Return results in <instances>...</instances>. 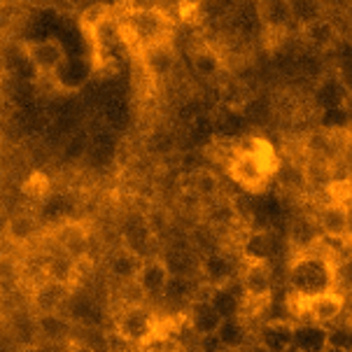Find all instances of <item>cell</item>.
<instances>
[{
    "mask_svg": "<svg viewBox=\"0 0 352 352\" xmlns=\"http://www.w3.org/2000/svg\"><path fill=\"white\" fill-rule=\"evenodd\" d=\"M333 266L320 250L308 248L299 250L289 261L287 271V287L289 299H310V296L324 294L333 289Z\"/></svg>",
    "mask_w": 352,
    "mask_h": 352,
    "instance_id": "obj_1",
    "label": "cell"
},
{
    "mask_svg": "<svg viewBox=\"0 0 352 352\" xmlns=\"http://www.w3.org/2000/svg\"><path fill=\"white\" fill-rule=\"evenodd\" d=\"M280 168L276 154L264 142H254V147H243L236 150L229 159V177L238 187L250 194H259L268 187V182L276 177Z\"/></svg>",
    "mask_w": 352,
    "mask_h": 352,
    "instance_id": "obj_2",
    "label": "cell"
},
{
    "mask_svg": "<svg viewBox=\"0 0 352 352\" xmlns=\"http://www.w3.org/2000/svg\"><path fill=\"white\" fill-rule=\"evenodd\" d=\"M124 23L126 43L135 45L140 52L150 47L170 43V16L164 8L157 10H131Z\"/></svg>",
    "mask_w": 352,
    "mask_h": 352,
    "instance_id": "obj_3",
    "label": "cell"
},
{
    "mask_svg": "<svg viewBox=\"0 0 352 352\" xmlns=\"http://www.w3.org/2000/svg\"><path fill=\"white\" fill-rule=\"evenodd\" d=\"M161 322L154 318L152 310H147L140 303H129L115 315V331L124 343H131L135 348L145 345L154 333L159 331Z\"/></svg>",
    "mask_w": 352,
    "mask_h": 352,
    "instance_id": "obj_4",
    "label": "cell"
},
{
    "mask_svg": "<svg viewBox=\"0 0 352 352\" xmlns=\"http://www.w3.org/2000/svg\"><path fill=\"white\" fill-rule=\"evenodd\" d=\"M243 306L261 310L273 296V271L268 261H243Z\"/></svg>",
    "mask_w": 352,
    "mask_h": 352,
    "instance_id": "obj_5",
    "label": "cell"
},
{
    "mask_svg": "<svg viewBox=\"0 0 352 352\" xmlns=\"http://www.w3.org/2000/svg\"><path fill=\"white\" fill-rule=\"evenodd\" d=\"M289 303L294 313L303 315L308 322H318V324H329L341 318L345 310V296L336 289L310 296V299H289Z\"/></svg>",
    "mask_w": 352,
    "mask_h": 352,
    "instance_id": "obj_6",
    "label": "cell"
},
{
    "mask_svg": "<svg viewBox=\"0 0 352 352\" xmlns=\"http://www.w3.org/2000/svg\"><path fill=\"white\" fill-rule=\"evenodd\" d=\"M238 266H241V261H238L234 254H229L226 250H212V252H208L203 256L199 264L201 283L210 292L222 289L226 285L234 283Z\"/></svg>",
    "mask_w": 352,
    "mask_h": 352,
    "instance_id": "obj_7",
    "label": "cell"
},
{
    "mask_svg": "<svg viewBox=\"0 0 352 352\" xmlns=\"http://www.w3.org/2000/svg\"><path fill=\"white\" fill-rule=\"evenodd\" d=\"M224 320H226L224 313L214 306V301L210 299V296H206V299H201L199 296V299H196L187 310V324L199 338L214 336V333L222 329Z\"/></svg>",
    "mask_w": 352,
    "mask_h": 352,
    "instance_id": "obj_8",
    "label": "cell"
},
{
    "mask_svg": "<svg viewBox=\"0 0 352 352\" xmlns=\"http://www.w3.org/2000/svg\"><path fill=\"white\" fill-rule=\"evenodd\" d=\"M170 280H173L170 266L164 259H142L133 283L145 296H161L166 294Z\"/></svg>",
    "mask_w": 352,
    "mask_h": 352,
    "instance_id": "obj_9",
    "label": "cell"
},
{
    "mask_svg": "<svg viewBox=\"0 0 352 352\" xmlns=\"http://www.w3.org/2000/svg\"><path fill=\"white\" fill-rule=\"evenodd\" d=\"M331 348V331L318 322H296L292 352H327Z\"/></svg>",
    "mask_w": 352,
    "mask_h": 352,
    "instance_id": "obj_10",
    "label": "cell"
},
{
    "mask_svg": "<svg viewBox=\"0 0 352 352\" xmlns=\"http://www.w3.org/2000/svg\"><path fill=\"white\" fill-rule=\"evenodd\" d=\"M28 58H31L40 73H50V75H56L63 68V63L68 61L63 45L56 38H45L38 40V43H31L28 45Z\"/></svg>",
    "mask_w": 352,
    "mask_h": 352,
    "instance_id": "obj_11",
    "label": "cell"
},
{
    "mask_svg": "<svg viewBox=\"0 0 352 352\" xmlns=\"http://www.w3.org/2000/svg\"><path fill=\"white\" fill-rule=\"evenodd\" d=\"M256 341L264 352H292L294 341V322L289 320H268L256 331Z\"/></svg>",
    "mask_w": 352,
    "mask_h": 352,
    "instance_id": "obj_12",
    "label": "cell"
},
{
    "mask_svg": "<svg viewBox=\"0 0 352 352\" xmlns=\"http://www.w3.org/2000/svg\"><path fill=\"white\" fill-rule=\"evenodd\" d=\"M142 63H145V70L152 77H166L173 73L175 68V54H173L170 43L150 47V50L142 52Z\"/></svg>",
    "mask_w": 352,
    "mask_h": 352,
    "instance_id": "obj_13",
    "label": "cell"
},
{
    "mask_svg": "<svg viewBox=\"0 0 352 352\" xmlns=\"http://www.w3.org/2000/svg\"><path fill=\"white\" fill-rule=\"evenodd\" d=\"M273 254V241L266 231H250L241 243L243 261H268Z\"/></svg>",
    "mask_w": 352,
    "mask_h": 352,
    "instance_id": "obj_14",
    "label": "cell"
},
{
    "mask_svg": "<svg viewBox=\"0 0 352 352\" xmlns=\"http://www.w3.org/2000/svg\"><path fill=\"white\" fill-rule=\"evenodd\" d=\"M320 226L322 234H350L348 206L329 201V206H324L320 212Z\"/></svg>",
    "mask_w": 352,
    "mask_h": 352,
    "instance_id": "obj_15",
    "label": "cell"
},
{
    "mask_svg": "<svg viewBox=\"0 0 352 352\" xmlns=\"http://www.w3.org/2000/svg\"><path fill=\"white\" fill-rule=\"evenodd\" d=\"M259 10H261V21L271 31H283L285 26L292 23V12L287 0H266V3H259Z\"/></svg>",
    "mask_w": 352,
    "mask_h": 352,
    "instance_id": "obj_16",
    "label": "cell"
},
{
    "mask_svg": "<svg viewBox=\"0 0 352 352\" xmlns=\"http://www.w3.org/2000/svg\"><path fill=\"white\" fill-rule=\"evenodd\" d=\"M292 21H296L301 28L324 19V0H287Z\"/></svg>",
    "mask_w": 352,
    "mask_h": 352,
    "instance_id": "obj_17",
    "label": "cell"
},
{
    "mask_svg": "<svg viewBox=\"0 0 352 352\" xmlns=\"http://www.w3.org/2000/svg\"><path fill=\"white\" fill-rule=\"evenodd\" d=\"M187 189L203 201H212L219 192V184H217V177H214L210 170H196L189 175Z\"/></svg>",
    "mask_w": 352,
    "mask_h": 352,
    "instance_id": "obj_18",
    "label": "cell"
},
{
    "mask_svg": "<svg viewBox=\"0 0 352 352\" xmlns=\"http://www.w3.org/2000/svg\"><path fill=\"white\" fill-rule=\"evenodd\" d=\"M303 33H306V38H308V43L310 45H315V47H320V50H327L329 45H333V40H336V26L327 19H320V21H315V23H310V26L303 28Z\"/></svg>",
    "mask_w": 352,
    "mask_h": 352,
    "instance_id": "obj_19",
    "label": "cell"
},
{
    "mask_svg": "<svg viewBox=\"0 0 352 352\" xmlns=\"http://www.w3.org/2000/svg\"><path fill=\"white\" fill-rule=\"evenodd\" d=\"M192 68L196 75L201 77H214L222 70V58H219V54L214 50H208V47H203V50H196L194 56H192Z\"/></svg>",
    "mask_w": 352,
    "mask_h": 352,
    "instance_id": "obj_20",
    "label": "cell"
},
{
    "mask_svg": "<svg viewBox=\"0 0 352 352\" xmlns=\"http://www.w3.org/2000/svg\"><path fill=\"white\" fill-rule=\"evenodd\" d=\"M219 341H222L224 350H241V343L245 341V327H243L241 315L236 318H226L222 329L217 331Z\"/></svg>",
    "mask_w": 352,
    "mask_h": 352,
    "instance_id": "obj_21",
    "label": "cell"
},
{
    "mask_svg": "<svg viewBox=\"0 0 352 352\" xmlns=\"http://www.w3.org/2000/svg\"><path fill=\"white\" fill-rule=\"evenodd\" d=\"M56 77H58V82H61L65 89H80L87 82V77H89V65L77 61V58H73V61L63 63V68L58 70Z\"/></svg>",
    "mask_w": 352,
    "mask_h": 352,
    "instance_id": "obj_22",
    "label": "cell"
},
{
    "mask_svg": "<svg viewBox=\"0 0 352 352\" xmlns=\"http://www.w3.org/2000/svg\"><path fill=\"white\" fill-rule=\"evenodd\" d=\"M336 271H333V289L341 292L345 296L350 292L352 294V259H345V261H338Z\"/></svg>",
    "mask_w": 352,
    "mask_h": 352,
    "instance_id": "obj_23",
    "label": "cell"
},
{
    "mask_svg": "<svg viewBox=\"0 0 352 352\" xmlns=\"http://www.w3.org/2000/svg\"><path fill=\"white\" fill-rule=\"evenodd\" d=\"M182 12H201V0H180Z\"/></svg>",
    "mask_w": 352,
    "mask_h": 352,
    "instance_id": "obj_24",
    "label": "cell"
},
{
    "mask_svg": "<svg viewBox=\"0 0 352 352\" xmlns=\"http://www.w3.org/2000/svg\"><path fill=\"white\" fill-rule=\"evenodd\" d=\"M63 352H96V350H91V348H89V345H85V343H70Z\"/></svg>",
    "mask_w": 352,
    "mask_h": 352,
    "instance_id": "obj_25",
    "label": "cell"
},
{
    "mask_svg": "<svg viewBox=\"0 0 352 352\" xmlns=\"http://www.w3.org/2000/svg\"><path fill=\"white\" fill-rule=\"evenodd\" d=\"M345 166H348V170L352 173V135H350L348 145H345Z\"/></svg>",
    "mask_w": 352,
    "mask_h": 352,
    "instance_id": "obj_26",
    "label": "cell"
}]
</instances>
